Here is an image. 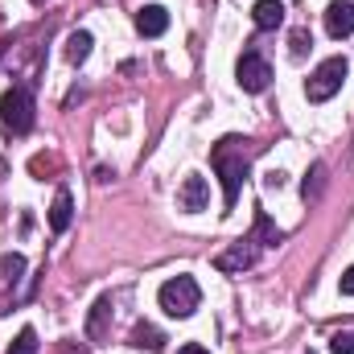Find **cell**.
I'll return each instance as SVG.
<instances>
[{
	"label": "cell",
	"mask_w": 354,
	"mask_h": 354,
	"mask_svg": "<svg viewBox=\"0 0 354 354\" xmlns=\"http://www.w3.org/2000/svg\"><path fill=\"white\" fill-rule=\"evenodd\" d=\"M322 185H326V165L317 161V165L309 169V177H305V185H301V194H305V202H309V198H317V194H322Z\"/></svg>",
	"instance_id": "17"
},
{
	"label": "cell",
	"mask_w": 354,
	"mask_h": 354,
	"mask_svg": "<svg viewBox=\"0 0 354 354\" xmlns=\"http://www.w3.org/2000/svg\"><path fill=\"white\" fill-rule=\"evenodd\" d=\"M128 346L161 354V351H165V334H161L157 326H149V322H136V326H132V342H128Z\"/></svg>",
	"instance_id": "11"
},
{
	"label": "cell",
	"mask_w": 354,
	"mask_h": 354,
	"mask_svg": "<svg viewBox=\"0 0 354 354\" xmlns=\"http://www.w3.org/2000/svg\"><path fill=\"white\" fill-rule=\"evenodd\" d=\"M313 50V37H309V29H292V37H288V54L292 58H305Z\"/></svg>",
	"instance_id": "19"
},
{
	"label": "cell",
	"mask_w": 354,
	"mask_h": 354,
	"mask_svg": "<svg viewBox=\"0 0 354 354\" xmlns=\"http://www.w3.org/2000/svg\"><path fill=\"white\" fill-rule=\"evenodd\" d=\"M256 264V239H239V243H231L218 260H214V268L218 272H243V268Z\"/></svg>",
	"instance_id": "8"
},
{
	"label": "cell",
	"mask_w": 354,
	"mask_h": 354,
	"mask_svg": "<svg viewBox=\"0 0 354 354\" xmlns=\"http://www.w3.org/2000/svg\"><path fill=\"white\" fill-rule=\"evenodd\" d=\"M107 317H111V297H99L91 305V317H87V338L91 342H103L107 338Z\"/></svg>",
	"instance_id": "12"
},
{
	"label": "cell",
	"mask_w": 354,
	"mask_h": 354,
	"mask_svg": "<svg viewBox=\"0 0 354 354\" xmlns=\"http://www.w3.org/2000/svg\"><path fill=\"white\" fill-rule=\"evenodd\" d=\"M346 75H351V62H346L342 54L317 62V71L305 79V99H309V103H326V99H334V95L342 91V83H346Z\"/></svg>",
	"instance_id": "3"
},
{
	"label": "cell",
	"mask_w": 354,
	"mask_h": 354,
	"mask_svg": "<svg viewBox=\"0 0 354 354\" xmlns=\"http://www.w3.org/2000/svg\"><path fill=\"white\" fill-rule=\"evenodd\" d=\"M177 354H210V351H206V346H198V342H185Z\"/></svg>",
	"instance_id": "24"
},
{
	"label": "cell",
	"mask_w": 354,
	"mask_h": 354,
	"mask_svg": "<svg viewBox=\"0 0 354 354\" xmlns=\"http://www.w3.org/2000/svg\"><path fill=\"white\" fill-rule=\"evenodd\" d=\"M326 33H330L334 41H342V37L354 33V4L351 0H334V4L326 8Z\"/></svg>",
	"instance_id": "7"
},
{
	"label": "cell",
	"mask_w": 354,
	"mask_h": 354,
	"mask_svg": "<svg viewBox=\"0 0 354 354\" xmlns=\"http://www.w3.org/2000/svg\"><path fill=\"white\" fill-rule=\"evenodd\" d=\"M206 202H210V185H206V177L202 174H185L181 177L177 206H181L185 214H198V210H206Z\"/></svg>",
	"instance_id": "6"
},
{
	"label": "cell",
	"mask_w": 354,
	"mask_h": 354,
	"mask_svg": "<svg viewBox=\"0 0 354 354\" xmlns=\"http://www.w3.org/2000/svg\"><path fill=\"white\" fill-rule=\"evenodd\" d=\"M91 46H95V37H91L87 29H75L71 37H66V58L79 66V62H87V54H91Z\"/></svg>",
	"instance_id": "14"
},
{
	"label": "cell",
	"mask_w": 354,
	"mask_h": 354,
	"mask_svg": "<svg viewBox=\"0 0 354 354\" xmlns=\"http://www.w3.org/2000/svg\"><path fill=\"white\" fill-rule=\"evenodd\" d=\"M29 4H46V0H29Z\"/></svg>",
	"instance_id": "26"
},
{
	"label": "cell",
	"mask_w": 354,
	"mask_h": 354,
	"mask_svg": "<svg viewBox=\"0 0 354 354\" xmlns=\"http://www.w3.org/2000/svg\"><path fill=\"white\" fill-rule=\"evenodd\" d=\"M71 218H75V198H71V189H58L54 194V206H50V231L62 235L71 227Z\"/></svg>",
	"instance_id": "10"
},
{
	"label": "cell",
	"mask_w": 354,
	"mask_h": 354,
	"mask_svg": "<svg viewBox=\"0 0 354 354\" xmlns=\"http://www.w3.org/2000/svg\"><path fill=\"white\" fill-rule=\"evenodd\" d=\"M243 145H248V140H239V136H223V140L210 149V165H214V174L223 181V214L235 210L239 189H243V177L252 169V153H248Z\"/></svg>",
	"instance_id": "1"
},
{
	"label": "cell",
	"mask_w": 354,
	"mask_h": 354,
	"mask_svg": "<svg viewBox=\"0 0 354 354\" xmlns=\"http://www.w3.org/2000/svg\"><path fill=\"white\" fill-rule=\"evenodd\" d=\"M252 21H256V29H280L284 25V4L280 0H256Z\"/></svg>",
	"instance_id": "13"
},
{
	"label": "cell",
	"mask_w": 354,
	"mask_h": 354,
	"mask_svg": "<svg viewBox=\"0 0 354 354\" xmlns=\"http://www.w3.org/2000/svg\"><path fill=\"white\" fill-rule=\"evenodd\" d=\"M29 169H33V177L50 174V169H54V157H41V153H37V157H33V161H29Z\"/></svg>",
	"instance_id": "21"
},
{
	"label": "cell",
	"mask_w": 354,
	"mask_h": 354,
	"mask_svg": "<svg viewBox=\"0 0 354 354\" xmlns=\"http://www.w3.org/2000/svg\"><path fill=\"white\" fill-rule=\"evenodd\" d=\"M169 29V12L161 8V4H145L140 12H136V33L140 37H161Z\"/></svg>",
	"instance_id": "9"
},
{
	"label": "cell",
	"mask_w": 354,
	"mask_h": 354,
	"mask_svg": "<svg viewBox=\"0 0 354 354\" xmlns=\"http://www.w3.org/2000/svg\"><path fill=\"white\" fill-rule=\"evenodd\" d=\"M8 354H37V330H33V326H25V330L17 334V342L8 346Z\"/></svg>",
	"instance_id": "18"
},
{
	"label": "cell",
	"mask_w": 354,
	"mask_h": 354,
	"mask_svg": "<svg viewBox=\"0 0 354 354\" xmlns=\"http://www.w3.org/2000/svg\"><path fill=\"white\" fill-rule=\"evenodd\" d=\"M235 83L248 91V95H264L272 87V66H268V58H260L256 50H243V58H239V66H235Z\"/></svg>",
	"instance_id": "5"
},
{
	"label": "cell",
	"mask_w": 354,
	"mask_h": 354,
	"mask_svg": "<svg viewBox=\"0 0 354 354\" xmlns=\"http://www.w3.org/2000/svg\"><path fill=\"white\" fill-rule=\"evenodd\" d=\"M21 276H25V256H21V252L0 256V280H4V284H17Z\"/></svg>",
	"instance_id": "15"
},
{
	"label": "cell",
	"mask_w": 354,
	"mask_h": 354,
	"mask_svg": "<svg viewBox=\"0 0 354 354\" xmlns=\"http://www.w3.org/2000/svg\"><path fill=\"white\" fill-rule=\"evenodd\" d=\"M330 354H354V330L334 334V338H330Z\"/></svg>",
	"instance_id": "20"
},
{
	"label": "cell",
	"mask_w": 354,
	"mask_h": 354,
	"mask_svg": "<svg viewBox=\"0 0 354 354\" xmlns=\"http://www.w3.org/2000/svg\"><path fill=\"white\" fill-rule=\"evenodd\" d=\"M157 305L169 313V317H194L198 305H202V288L194 276H169L161 288H157Z\"/></svg>",
	"instance_id": "2"
},
{
	"label": "cell",
	"mask_w": 354,
	"mask_h": 354,
	"mask_svg": "<svg viewBox=\"0 0 354 354\" xmlns=\"http://www.w3.org/2000/svg\"><path fill=\"white\" fill-rule=\"evenodd\" d=\"M33 91L29 87H8L0 95V124L12 132V136H25L33 128Z\"/></svg>",
	"instance_id": "4"
},
{
	"label": "cell",
	"mask_w": 354,
	"mask_h": 354,
	"mask_svg": "<svg viewBox=\"0 0 354 354\" xmlns=\"http://www.w3.org/2000/svg\"><path fill=\"white\" fill-rule=\"evenodd\" d=\"M338 288H342V297H354V264L342 272V280H338Z\"/></svg>",
	"instance_id": "22"
},
{
	"label": "cell",
	"mask_w": 354,
	"mask_h": 354,
	"mask_svg": "<svg viewBox=\"0 0 354 354\" xmlns=\"http://www.w3.org/2000/svg\"><path fill=\"white\" fill-rule=\"evenodd\" d=\"M264 185H268V189H280V185H284V174H280V169H272V174L264 177Z\"/></svg>",
	"instance_id": "23"
},
{
	"label": "cell",
	"mask_w": 354,
	"mask_h": 354,
	"mask_svg": "<svg viewBox=\"0 0 354 354\" xmlns=\"http://www.w3.org/2000/svg\"><path fill=\"white\" fill-rule=\"evenodd\" d=\"M62 354H75V346H62ZM79 354H83V351H79Z\"/></svg>",
	"instance_id": "25"
},
{
	"label": "cell",
	"mask_w": 354,
	"mask_h": 354,
	"mask_svg": "<svg viewBox=\"0 0 354 354\" xmlns=\"http://www.w3.org/2000/svg\"><path fill=\"white\" fill-rule=\"evenodd\" d=\"M256 239H264V243H280L284 239V231L272 227V218H268L264 210H256Z\"/></svg>",
	"instance_id": "16"
}]
</instances>
